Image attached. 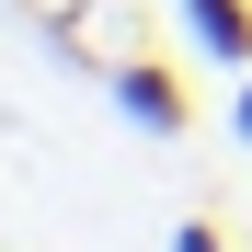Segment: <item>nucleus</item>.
I'll use <instances>...</instances> for the list:
<instances>
[{
	"mask_svg": "<svg viewBox=\"0 0 252 252\" xmlns=\"http://www.w3.org/2000/svg\"><path fill=\"white\" fill-rule=\"evenodd\" d=\"M172 252H229V241H218V218H184V229H172Z\"/></svg>",
	"mask_w": 252,
	"mask_h": 252,
	"instance_id": "7ed1b4c3",
	"label": "nucleus"
},
{
	"mask_svg": "<svg viewBox=\"0 0 252 252\" xmlns=\"http://www.w3.org/2000/svg\"><path fill=\"white\" fill-rule=\"evenodd\" d=\"M103 92L126 103V126H149V138H184L195 126V92L172 58H103Z\"/></svg>",
	"mask_w": 252,
	"mask_h": 252,
	"instance_id": "f257e3e1",
	"label": "nucleus"
},
{
	"mask_svg": "<svg viewBox=\"0 0 252 252\" xmlns=\"http://www.w3.org/2000/svg\"><path fill=\"white\" fill-rule=\"evenodd\" d=\"M229 126H241V138H252V69H241V92H229Z\"/></svg>",
	"mask_w": 252,
	"mask_h": 252,
	"instance_id": "20e7f679",
	"label": "nucleus"
},
{
	"mask_svg": "<svg viewBox=\"0 0 252 252\" xmlns=\"http://www.w3.org/2000/svg\"><path fill=\"white\" fill-rule=\"evenodd\" d=\"M184 34H195V58H218L229 80L252 69V0H184Z\"/></svg>",
	"mask_w": 252,
	"mask_h": 252,
	"instance_id": "f03ea898",
	"label": "nucleus"
}]
</instances>
